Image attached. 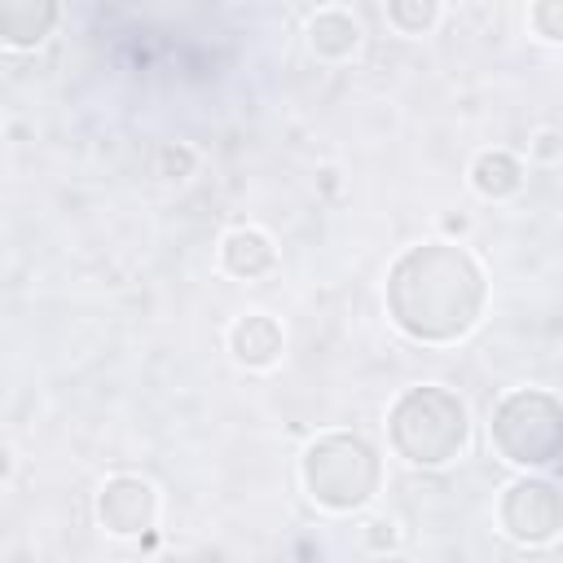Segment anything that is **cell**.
<instances>
[{
  "label": "cell",
  "instance_id": "obj_1",
  "mask_svg": "<svg viewBox=\"0 0 563 563\" xmlns=\"http://www.w3.org/2000/svg\"><path fill=\"white\" fill-rule=\"evenodd\" d=\"M224 260H229V269H238V273H260V269L273 265V251H269V242H265L260 233H233V238L224 242Z\"/></svg>",
  "mask_w": 563,
  "mask_h": 563
}]
</instances>
